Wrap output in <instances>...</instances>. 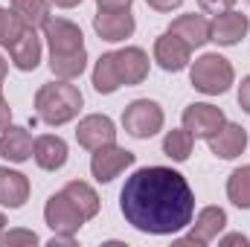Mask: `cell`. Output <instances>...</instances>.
Wrapping results in <instances>:
<instances>
[{"label":"cell","mask_w":250,"mask_h":247,"mask_svg":"<svg viewBox=\"0 0 250 247\" xmlns=\"http://www.w3.org/2000/svg\"><path fill=\"white\" fill-rule=\"evenodd\" d=\"M125 221L148 236H175L195 215V192L187 178L169 166L137 169L120 192Z\"/></svg>","instance_id":"obj_1"},{"label":"cell","mask_w":250,"mask_h":247,"mask_svg":"<svg viewBox=\"0 0 250 247\" xmlns=\"http://www.w3.org/2000/svg\"><path fill=\"white\" fill-rule=\"evenodd\" d=\"M82 105H84L82 90L76 84H70L67 79H62V82H47L35 93V114H38V120L53 125V128L73 123L79 117Z\"/></svg>","instance_id":"obj_2"},{"label":"cell","mask_w":250,"mask_h":247,"mask_svg":"<svg viewBox=\"0 0 250 247\" xmlns=\"http://www.w3.org/2000/svg\"><path fill=\"white\" fill-rule=\"evenodd\" d=\"M236 73H233V64L227 62L224 56L218 53H204L201 59H195L192 70H189V82L198 93L204 96H221L230 90Z\"/></svg>","instance_id":"obj_3"},{"label":"cell","mask_w":250,"mask_h":247,"mask_svg":"<svg viewBox=\"0 0 250 247\" xmlns=\"http://www.w3.org/2000/svg\"><path fill=\"white\" fill-rule=\"evenodd\" d=\"M163 108L154 99H134L123 111V128L134 140H148L157 131H163Z\"/></svg>","instance_id":"obj_4"},{"label":"cell","mask_w":250,"mask_h":247,"mask_svg":"<svg viewBox=\"0 0 250 247\" xmlns=\"http://www.w3.org/2000/svg\"><path fill=\"white\" fill-rule=\"evenodd\" d=\"M134 160H137V154L128 151V148H120L117 143L102 145V148H96L93 157H90V175H93L99 184H111L114 178L123 175L128 166H134Z\"/></svg>","instance_id":"obj_5"},{"label":"cell","mask_w":250,"mask_h":247,"mask_svg":"<svg viewBox=\"0 0 250 247\" xmlns=\"http://www.w3.org/2000/svg\"><path fill=\"white\" fill-rule=\"evenodd\" d=\"M44 221L56 236H76L84 224V215L76 209V204L64 192H56L44 206Z\"/></svg>","instance_id":"obj_6"},{"label":"cell","mask_w":250,"mask_h":247,"mask_svg":"<svg viewBox=\"0 0 250 247\" xmlns=\"http://www.w3.org/2000/svg\"><path fill=\"white\" fill-rule=\"evenodd\" d=\"M227 227V212L221 209V206H204L198 215H195V224H192V230H189V236L184 239H178L175 245L178 247H207L212 245L218 236H221V230Z\"/></svg>","instance_id":"obj_7"},{"label":"cell","mask_w":250,"mask_h":247,"mask_svg":"<svg viewBox=\"0 0 250 247\" xmlns=\"http://www.w3.org/2000/svg\"><path fill=\"white\" fill-rule=\"evenodd\" d=\"M248 32H250V18L245 12H236V9L218 12L209 21V41L218 44V47H236L239 41H245Z\"/></svg>","instance_id":"obj_8"},{"label":"cell","mask_w":250,"mask_h":247,"mask_svg":"<svg viewBox=\"0 0 250 247\" xmlns=\"http://www.w3.org/2000/svg\"><path fill=\"white\" fill-rule=\"evenodd\" d=\"M227 123L224 111L209 105V102H195L184 111V128L195 140H209L212 134H218V128Z\"/></svg>","instance_id":"obj_9"},{"label":"cell","mask_w":250,"mask_h":247,"mask_svg":"<svg viewBox=\"0 0 250 247\" xmlns=\"http://www.w3.org/2000/svg\"><path fill=\"white\" fill-rule=\"evenodd\" d=\"M76 140H79L82 148L96 151V148H102V145L117 143V125H114L111 117H105V114H90V117H84V120L79 123Z\"/></svg>","instance_id":"obj_10"},{"label":"cell","mask_w":250,"mask_h":247,"mask_svg":"<svg viewBox=\"0 0 250 247\" xmlns=\"http://www.w3.org/2000/svg\"><path fill=\"white\" fill-rule=\"evenodd\" d=\"M192 59V47H189L184 38H178L175 32H163L157 41H154V62L160 64L166 73H181L189 67Z\"/></svg>","instance_id":"obj_11"},{"label":"cell","mask_w":250,"mask_h":247,"mask_svg":"<svg viewBox=\"0 0 250 247\" xmlns=\"http://www.w3.org/2000/svg\"><path fill=\"white\" fill-rule=\"evenodd\" d=\"M44 38L50 44V53H76V50H84V35L82 29L67 21V18H50L47 26H44Z\"/></svg>","instance_id":"obj_12"},{"label":"cell","mask_w":250,"mask_h":247,"mask_svg":"<svg viewBox=\"0 0 250 247\" xmlns=\"http://www.w3.org/2000/svg\"><path fill=\"white\" fill-rule=\"evenodd\" d=\"M93 29H96V35L102 41L120 44V41L134 35L137 23H134V15L131 12H96L93 15Z\"/></svg>","instance_id":"obj_13"},{"label":"cell","mask_w":250,"mask_h":247,"mask_svg":"<svg viewBox=\"0 0 250 247\" xmlns=\"http://www.w3.org/2000/svg\"><path fill=\"white\" fill-rule=\"evenodd\" d=\"M209 151L221 160H236L239 154H245L248 148V131L239 123H224L218 128V134H212L209 140Z\"/></svg>","instance_id":"obj_14"},{"label":"cell","mask_w":250,"mask_h":247,"mask_svg":"<svg viewBox=\"0 0 250 247\" xmlns=\"http://www.w3.org/2000/svg\"><path fill=\"white\" fill-rule=\"evenodd\" d=\"M114 62H117V73H120V82H123L125 87L143 84L148 79V56L140 47H123V50H117Z\"/></svg>","instance_id":"obj_15"},{"label":"cell","mask_w":250,"mask_h":247,"mask_svg":"<svg viewBox=\"0 0 250 247\" xmlns=\"http://www.w3.org/2000/svg\"><path fill=\"white\" fill-rule=\"evenodd\" d=\"M9 56H12V64L23 73H32L38 64H41V38L32 26H26L9 47Z\"/></svg>","instance_id":"obj_16"},{"label":"cell","mask_w":250,"mask_h":247,"mask_svg":"<svg viewBox=\"0 0 250 247\" xmlns=\"http://www.w3.org/2000/svg\"><path fill=\"white\" fill-rule=\"evenodd\" d=\"M32 134L23 125H9L0 131V157L9 163H26L32 157Z\"/></svg>","instance_id":"obj_17"},{"label":"cell","mask_w":250,"mask_h":247,"mask_svg":"<svg viewBox=\"0 0 250 247\" xmlns=\"http://www.w3.org/2000/svg\"><path fill=\"white\" fill-rule=\"evenodd\" d=\"M67 154H70V148H67V143H64L59 134H44L32 145V157H35V163L44 172H59L64 163H67Z\"/></svg>","instance_id":"obj_18"},{"label":"cell","mask_w":250,"mask_h":247,"mask_svg":"<svg viewBox=\"0 0 250 247\" xmlns=\"http://www.w3.org/2000/svg\"><path fill=\"white\" fill-rule=\"evenodd\" d=\"M29 178L23 172H15L9 166H0V206L21 209L29 201Z\"/></svg>","instance_id":"obj_19"},{"label":"cell","mask_w":250,"mask_h":247,"mask_svg":"<svg viewBox=\"0 0 250 247\" xmlns=\"http://www.w3.org/2000/svg\"><path fill=\"white\" fill-rule=\"evenodd\" d=\"M169 32H175L178 38H184V41H187L192 50H198V47H204V44L209 41V21H207L204 15L189 12V15H181V18H175V21H172Z\"/></svg>","instance_id":"obj_20"},{"label":"cell","mask_w":250,"mask_h":247,"mask_svg":"<svg viewBox=\"0 0 250 247\" xmlns=\"http://www.w3.org/2000/svg\"><path fill=\"white\" fill-rule=\"evenodd\" d=\"M62 192L76 204V209L84 215V221H90V218L99 215V195H96V189L90 184H84V181H70Z\"/></svg>","instance_id":"obj_21"},{"label":"cell","mask_w":250,"mask_h":247,"mask_svg":"<svg viewBox=\"0 0 250 247\" xmlns=\"http://www.w3.org/2000/svg\"><path fill=\"white\" fill-rule=\"evenodd\" d=\"M93 87L102 96H111V93H117L123 87L120 73H117V62H114V53H102L99 56V62L93 67Z\"/></svg>","instance_id":"obj_22"},{"label":"cell","mask_w":250,"mask_h":247,"mask_svg":"<svg viewBox=\"0 0 250 247\" xmlns=\"http://www.w3.org/2000/svg\"><path fill=\"white\" fill-rule=\"evenodd\" d=\"M87 67V50H76V53H50V70L59 79H79Z\"/></svg>","instance_id":"obj_23"},{"label":"cell","mask_w":250,"mask_h":247,"mask_svg":"<svg viewBox=\"0 0 250 247\" xmlns=\"http://www.w3.org/2000/svg\"><path fill=\"white\" fill-rule=\"evenodd\" d=\"M12 12L32 29H44L50 21V0H12Z\"/></svg>","instance_id":"obj_24"},{"label":"cell","mask_w":250,"mask_h":247,"mask_svg":"<svg viewBox=\"0 0 250 247\" xmlns=\"http://www.w3.org/2000/svg\"><path fill=\"white\" fill-rule=\"evenodd\" d=\"M192 145H195V137L189 134L187 128L169 131V134L163 137V154H166L169 160H175V163H184V160H189Z\"/></svg>","instance_id":"obj_25"},{"label":"cell","mask_w":250,"mask_h":247,"mask_svg":"<svg viewBox=\"0 0 250 247\" xmlns=\"http://www.w3.org/2000/svg\"><path fill=\"white\" fill-rule=\"evenodd\" d=\"M227 198L233 206L250 209V166H239L227 178Z\"/></svg>","instance_id":"obj_26"},{"label":"cell","mask_w":250,"mask_h":247,"mask_svg":"<svg viewBox=\"0 0 250 247\" xmlns=\"http://www.w3.org/2000/svg\"><path fill=\"white\" fill-rule=\"evenodd\" d=\"M23 29H26V23H23L12 9H3V6H0V47H9Z\"/></svg>","instance_id":"obj_27"},{"label":"cell","mask_w":250,"mask_h":247,"mask_svg":"<svg viewBox=\"0 0 250 247\" xmlns=\"http://www.w3.org/2000/svg\"><path fill=\"white\" fill-rule=\"evenodd\" d=\"M0 245L3 247H21V245L35 247L38 245V236H35L32 230H9V233L0 236Z\"/></svg>","instance_id":"obj_28"},{"label":"cell","mask_w":250,"mask_h":247,"mask_svg":"<svg viewBox=\"0 0 250 247\" xmlns=\"http://www.w3.org/2000/svg\"><path fill=\"white\" fill-rule=\"evenodd\" d=\"M198 6H201L204 12H209V15H218V12L233 9V6H236V0H198Z\"/></svg>","instance_id":"obj_29"},{"label":"cell","mask_w":250,"mask_h":247,"mask_svg":"<svg viewBox=\"0 0 250 247\" xmlns=\"http://www.w3.org/2000/svg\"><path fill=\"white\" fill-rule=\"evenodd\" d=\"M131 3L134 0H96V9L99 12H131Z\"/></svg>","instance_id":"obj_30"},{"label":"cell","mask_w":250,"mask_h":247,"mask_svg":"<svg viewBox=\"0 0 250 247\" xmlns=\"http://www.w3.org/2000/svg\"><path fill=\"white\" fill-rule=\"evenodd\" d=\"M239 108L250 114V76L242 79V84H239Z\"/></svg>","instance_id":"obj_31"},{"label":"cell","mask_w":250,"mask_h":247,"mask_svg":"<svg viewBox=\"0 0 250 247\" xmlns=\"http://www.w3.org/2000/svg\"><path fill=\"white\" fill-rule=\"evenodd\" d=\"M154 12H172V9H178V6H184V0H146Z\"/></svg>","instance_id":"obj_32"},{"label":"cell","mask_w":250,"mask_h":247,"mask_svg":"<svg viewBox=\"0 0 250 247\" xmlns=\"http://www.w3.org/2000/svg\"><path fill=\"white\" fill-rule=\"evenodd\" d=\"M218 245H221V247H233V245L248 247L250 239H248V236H242V233H230V236H221V239H218Z\"/></svg>","instance_id":"obj_33"},{"label":"cell","mask_w":250,"mask_h":247,"mask_svg":"<svg viewBox=\"0 0 250 247\" xmlns=\"http://www.w3.org/2000/svg\"><path fill=\"white\" fill-rule=\"evenodd\" d=\"M9 125H12V108H9L6 96H0V131L9 128Z\"/></svg>","instance_id":"obj_34"},{"label":"cell","mask_w":250,"mask_h":247,"mask_svg":"<svg viewBox=\"0 0 250 247\" xmlns=\"http://www.w3.org/2000/svg\"><path fill=\"white\" fill-rule=\"evenodd\" d=\"M53 6H59V9H73V6H79L82 0H50Z\"/></svg>","instance_id":"obj_35"},{"label":"cell","mask_w":250,"mask_h":247,"mask_svg":"<svg viewBox=\"0 0 250 247\" xmlns=\"http://www.w3.org/2000/svg\"><path fill=\"white\" fill-rule=\"evenodd\" d=\"M6 73H9V62L0 56V79H6Z\"/></svg>","instance_id":"obj_36"},{"label":"cell","mask_w":250,"mask_h":247,"mask_svg":"<svg viewBox=\"0 0 250 247\" xmlns=\"http://www.w3.org/2000/svg\"><path fill=\"white\" fill-rule=\"evenodd\" d=\"M3 233H6V215L0 212V236H3Z\"/></svg>","instance_id":"obj_37"},{"label":"cell","mask_w":250,"mask_h":247,"mask_svg":"<svg viewBox=\"0 0 250 247\" xmlns=\"http://www.w3.org/2000/svg\"><path fill=\"white\" fill-rule=\"evenodd\" d=\"M248 3H250V0H248Z\"/></svg>","instance_id":"obj_38"}]
</instances>
